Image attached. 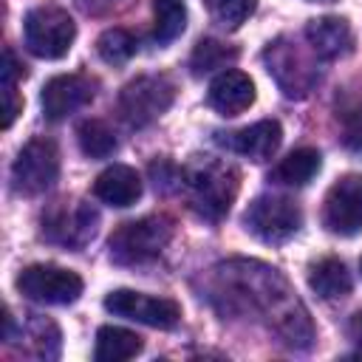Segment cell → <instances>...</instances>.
Returning <instances> with one entry per match:
<instances>
[{
    "label": "cell",
    "instance_id": "20",
    "mask_svg": "<svg viewBox=\"0 0 362 362\" xmlns=\"http://www.w3.org/2000/svg\"><path fill=\"white\" fill-rule=\"evenodd\" d=\"M153 11H156V42L167 45L175 37H181V31L187 28V6L184 0H153Z\"/></svg>",
    "mask_w": 362,
    "mask_h": 362
},
{
    "label": "cell",
    "instance_id": "22",
    "mask_svg": "<svg viewBox=\"0 0 362 362\" xmlns=\"http://www.w3.org/2000/svg\"><path fill=\"white\" fill-rule=\"evenodd\" d=\"M139 42L130 31L124 28H107L99 40H96V54L107 62V65H124L133 54H136Z\"/></svg>",
    "mask_w": 362,
    "mask_h": 362
},
{
    "label": "cell",
    "instance_id": "4",
    "mask_svg": "<svg viewBox=\"0 0 362 362\" xmlns=\"http://www.w3.org/2000/svg\"><path fill=\"white\" fill-rule=\"evenodd\" d=\"M246 229L263 243H286L303 226V212L294 201L283 195H260L249 204L243 215Z\"/></svg>",
    "mask_w": 362,
    "mask_h": 362
},
{
    "label": "cell",
    "instance_id": "1",
    "mask_svg": "<svg viewBox=\"0 0 362 362\" xmlns=\"http://www.w3.org/2000/svg\"><path fill=\"white\" fill-rule=\"evenodd\" d=\"M184 184L189 204L209 221H218L229 212L238 195V170L218 158H198L184 170Z\"/></svg>",
    "mask_w": 362,
    "mask_h": 362
},
{
    "label": "cell",
    "instance_id": "9",
    "mask_svg": "<svg viewBox=\"0 0 362 362\" xmlns=\"http://www.w3.org/2000/svg\"><path fill=\"white\" fill-rule=\"evenodd\" d=\"M105 308L116 317L150 325V328H175L181 320V305L167 297H150L133 288H116L105 297Z\"/></svg>",
    "mask_w": 362,
    "mask_h": 362
},
{
    "label": "cell",
    "instance_id": "6",
    "mask_svg": "<svg viewBox=\"0 0 362 362\" xmlns=\"http://www.w3.org/2000/svg\"><path fill=\"white\" fill-rule=\"evenodd\" d=\"M17 288L28 300L48 303V305H68V303L79 300L82 277L76 272H71V269H62V266L34 263V266H25L20 272Z\"/></svg>",
    "mask_w": 362,
    "mask_h": 362
},
{
    "label": "cell",
    "instance_id": "27",
    "mask_svg": "<svg viewBox=\"0 0 362 362\" xmlns=\"http://www.w3.org/2000/svg\"><path fill=\"white\" fill-rule=\"evenodd\" d=\"M348 337L359 345V351H362V311H356L354 317H351V322H348Z\"/></svg>",
    "mask_w": 362,
    "mask_h": 362
},
{
    "label": "cell",
    "instance_id": "19",
    "mask_svg": "<svg viewBox=\"0 0 362 362\" xmlns=\"http://www.w3.org/2000/svg\"><path fill=\"white\" fill-rule=\"evenodd\" d=\"M141 351V337H136L127 328L119 325H102L96 331V362H122V359H133Z\"/></svg>",
    "mask_w": 362,
    "mask_h": 362
},
{
    "label": "cell",
    "instance_id": "25",
    "mask_svg": "<svg viewBox=\"0 0 362 362\" xmlns=\"http://www.w3.org/2000/svg\"><path fill=\"white\" fill-rule=\"evenodd\" d=\"M204 6L209 17L223 28H238L255 11V0H204Z\"/></svg>",
    "mask_w": 362,
    "mask_h": 362
},
{
    "label": "cell",
    "instance_id": "24",
    "mask_svg": "<svg viewBox=\"0 0 362 362\" xmlns=\"http://www.w3.org/2000/svg\"><path fill=\"white\" fill-rule=\"evenodd\" d=\"M235 57H238L235 48H226V45L218 42V40H201V42L195 45V51H192L189 65H192V74L201 76V74H209V71H215V68H226Z\"/></svg>",
    "mask_w": 362,
    "mask_h": 362
},
{
    "label": "cell",
    "instance_id": "2",
    "mask_svg": "<svg viewBox=\"0 0 362 362\" xmlns=\"http://www.w3.org/2000/svg\"><path fill=\"white\" fill-rule=\"evenodd\" d=\"M170 238H173V221L164 215H147L139 221H127L110 235V257L113 263H122V266L144 263L161 255Z\"/></svg>",
    "mask_w": 362,
    "mask_h": 362
},
{
    "label": "cell",
    "instance_id": "5",
    "mask_svg": "<svg viewBox=\"0 0 362 362\" xmlns=\"http://www.w3.org/2000/svg\"><path fill=\"white\" fill-rule=\"evenodd\" d=\"M96 223L99 215L85 201H57L42 212V235L68 249L85 246L96 235Z\"/></svg>",
    "mask_w": 362,
    "mask_h": 362
},
{
    "label": "cell",
    "instance_id": "14",
    "mask_svg": "<svg viewBox=\"0 0 362 362\" xmlns=\"http://www.w3.org/2000/svg\"><path fill=\"white\" fill-rule=\"evenodd\" d=\"M305 40L320 59H339L354 48V31L342 17H320L305 25Z\"/></svg>",
    "mask_w": 362,
    "mask_h": 362
},
{
    "label": "cell",
    "instance_id": "18",
    "mask_svg": "<svg viewBox=\"0 0 362 362\" xmlns=\"http://www.w3.org/2000/svg\"><path fill=\"white\" fill-rule=\"evenodd\" d=\"M308 286L322 300H337L351 291V272L337 257H322L308 269Z\"/></svg>",
    "mask_w": 362,
    "mask_h": 362
},
{
    "label": "cell",
    "instance_id": "21",
    "mask_svg": "<svg viewBox=\"0 0 362 362\" xmlns=\"http://www.w3.org/2000/svg\"><path fill=\"white\" fill-rule=\"evenodd\" d=\"M76 141H79V150L88 156V158H107L113 150H116V136L113 130L99 122V119H88L76 127Z\"/></svg>",
    "mask_w": 362,
    "mask_h": 362
},
{
    "label": "cell",
    "instance_id": "16",
    "mask_svg": "<svg viewBox=\"0 0 362 362\" xmlns=\"http://www.w3.org/2000/svg\"><path fill=\"white\" fill-rule=\"evenodd\" d=\"M280 141H283L280 124L274 119H263V122H255V124H249V127H243L238 133H229V139L223 144L229 150L252 158V161H266V158H272L277 153Z\"/></svg>",
    "mask_w": 362,
    "mask_h": 362
},
{
    "label": "cell",
    "instance_id": "23",
    "mask_svg": "<svg viewBox=\"0 0 362 362\" xmlns=\"http://www.w3.org/2000/svg\"><path fill=\"white\" fill-rule=\"evenodd\" d=\"M25 76V68L17 62L14 51L6 48V57H3V127L8 130L14 116L20 113L23 102L17 99V79Z\"/></svg>",
    "mask_w": 362,
    "mask_h": 362
},
{
    "label": "cell",
    "instance_id": "26",
    "mask_svg": "<svg viewBox=\"0 0 362 362\" xmlns=\"http://www.w3.org/2000/svg\"><path fill=\"white\" fill-rule=\"evenodd\" d=\"M119 0H76V6L82 8V11H88V14H102V11H107L110 6H116Z\"/></svg>",
    "mask_w": 362,
    "mask_h": 362
},
{
    "label": "cell",
    "instance_id": "12",
    "mask_svg": "<svg viewBox=\"0 0 362 362\" xmlns=\"http://www.w3.org/2000/svg\"><path fill=\"white\" fill-rule=\"evenodd\" d=\"M93 88L96 85L82 74H62V76L48 79L42 88V96H40L45 119L59 122V119L76 113L79 107H85L93 99Z\"/></svg>",
    "mask_w": 362,
    "mask_h": 362
},
{
    "label": "cell",
    "instance_id": "11",
    "mask_svg": "<svg viewBox=\"0 0 362 362\" xmlns=\"http://www.w3.org/2000/svg\"><path fill=\"white\" fill-rule=\"evenodd\" d=\"M266 65H269V74L277 79V85L283 88L286 96H305L314 82H317V65L294 45V42H286V40H277L266 48L263 54Z\"/></svg>",
    "mask_w": 362,
    "mask_h": 362
},
{
    "label": "cell",
    "instance_id": "7",
    "mask_svg": "<svg viewBox=\"0 0 362 362\" xmlns=\"http://www.w3.org/2000/svg\"><path fill=\"white\" fill-rule=\"evenodd\" d=\"M59 175V153L57 144L48 139H34L28 141L11 167V181L14 189L23 195H40L45 192Z\"/></svg>",
    "mask_w": 362,
    "mask_h": 362
},
{
    "label": "cell",
    "instance_id": "15",
    "mask_svg": "<svg viewBox=\"0 0 362 362\" xmlns=\"http://www.w3.org/2000/svg\"><path fill=\"white\" fill-rule=\"evenodd\" d=\"M93 195L102 204H110V206H119V209L133 206L141 198V178L127 164H110L107 170H102L96 175Z\"/></svg>",
    "mask_w": 362,
    "mask_h": 362
},
{
    "label": "cell",
    "instance_id": "10",
    "mask_svg": "<svg viewBox=\"0 0 362 362\" xmlns=\"http://www.w3.org/2000/svg\"><path fill=\"white\" fill-rule=\"evenodd\" d=\"M322 223L334 235H359L362 232V175L348 173L331 184L322 204Z\"/></svg>",
    "mask_w": 362,
    "mask_h": 362
},
{
    "label": "cell",
    "instance_id": "28",
    "mask_svg": "<svg viewBox=\"0 0 362 362\" xmlns=\"http://www.w3.org/2000/svg\"><path fill=\"white\" fill-rule=\"evenodd\" d=\"M359 269H362V260H359Z\"/></svg>",
    "mask_w": 362,
    "mask_h": 362
},
{
    "label": "cell",
    "instance_id": "3",
    "mask_svg": "<svg viewBox=\"0 0 362 362\" xmlns=\"http://www.w3.org/2000/svg\"><path fill=\"white\" fill-rule=\"evenodd\" d=\"M25 48L40 59H59L76 40V23L59 6H37L23 20Z\"/></svg>",
    "mask_w": 362,
    "mask_h": 362
},
{
    "label": "cell",
    "instance_id": "17",
    "mask_svg": "<svg viewBox=\"0 0 362 362\" xmlns=\"http://www.w3.org/2000/svg\"><path fill=\"white\" fill-rule=\"evenodd\" d=\"M322 167V156L314 147H300L294 153H288L269 175V181L274 184H286V187H305Z\"/></svg>",
    "mask_w": 362,
    "mask_h": 362
},
{
    "label": "cell",
    "instance_id": "8",
    "mask_svg": "<svg viewBox=\"0 0 362 362\" xmlns=\"http://www.w3.org/2000/svg\"><path fill=\"white\" fill-rule=\"evenodd\" d=\"M173 82L164 76H139L130 85H124L119 96V113L124 116L127 124L144 127L153 119H158L170 105H173Z\"/></svg>",
    "mask_w": 362,
    "mask_h": 362
},
{
    "label": "cell",
    "instance_id": "13",
    "mask_svg": "<svg viewBox=\"0 0 362 362\" xmlns=\"http://www.w3.org/2000/svg\"><path fill=\"white\" fill-rule=\"evenodd\" d=\"M209 105L221 116H240L255 102V82L243 71H221L209 85Z\"/></svg>",
    "mask_w": 362,
    "mask_h": 362
}]
</instances>
